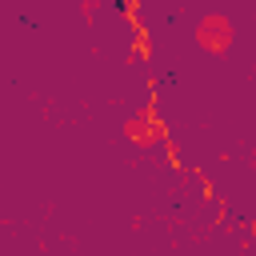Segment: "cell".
<instances>
[{"mask_svg": "<svg viewBox=\"0 0 256 256\" xmlns=\"http://www.w3.org/2000/svg\"><path fill=\"white\" fill-rule=\"evenodd\" d=\"M128 136H132V140H140V144H152L160 132H152V128H148V116H132V120H128Z\"/></svg>", "mask_w": 256, "mask_h": 256, "instance_id": "2", "label": "cell"}, {"mask_svg": "<svg viewBox=\"0 0 256 256\" xmlns=\"http://www.w3.org/2000/svg\"><path fill=\"white\" fill-rule=\"evenodd\" d=\"M192 36H196V44H200L208 56H224V52L232 48V40H236V24H232L224 12H208V16L196 20Z\"/></svg>", "mask_w": 256, "mask_h": 256, "instance_id": "1", "label": "cell"}]
</instances>
